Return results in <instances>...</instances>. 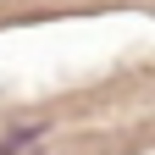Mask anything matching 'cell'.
I'll list each match as a JSON object with an SVG mask.
<instances>
[{"mask_svg": "<svg viewBox=\"0 0 155 155\" xmlns=\"http://www.w3.org/2000/svg\"><path fill=\"white\" fill-rule=\"evenodd\" d=\"M39 139H50V122H22V127L0 133V155H33Z\"/></svg>", "mask_w": 155, "mask_h": 155, "instance_id": "6da1fadb", "label": "cell"}]
</instances>
